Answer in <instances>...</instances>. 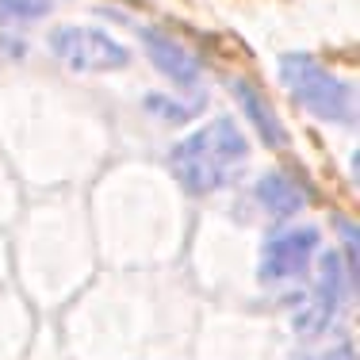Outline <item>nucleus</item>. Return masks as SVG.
<instances>
[{
  "label": "nucleus",
  "mask_w": 360,
  "mask_h": 360,
  "mask_svg": "<svg viewBox=\"0 0 360 360\" xmlns=\"http://www.w3.org/2000/svg\"><path fill=\"white\" fill-rule=\"evenodd\" d=\"M50 54L73 73H115L131 62V50L100 27H58L50 35Z\"/></svg>",
  "instance_id": "3"
},
{
  "label": "nucleus",
  "mask_w": 360,
  "mask_h": 360,
  "mask_svg": "<svg viewBox=\"0 0 360 360\" xmlns=\"http://www.w3.org/2000/svg\"><path fill=\"white\" fill-rule=\"evenodd\" d=\"M146 111H158L161 119H165V123H180V119H188L195 111V104H165V100L161 96H146Z\"/></svg>",
  "instance_id": "10"
},
{
  "label": "nucleus",
  "mask_w": 360,
  "mask_h": 360,
  "mask_svg": "<svg viewBox=\"0 0 360 360\" xmlns=\"http://www.w3.org/2000/svg\"><path fill=\"white\" fill-rule=\"evenodd\" d=\"M353 288V272L345 269V261H341L338 250L322 253L319 261V284H314V295L311 303H307V311L295 319V330L299 333H322L326 326L333 322V314L341 311V299H345V291Z\"/></svg>",
  "instance_id": "5"
},
{
  "label": "nucleus",
  "mask_w": 360,
  "mask_h": 360,
  "mask_svg": "<svg viewBox=\"0 0 360 360\" xmlns=\"http://www.w3.org/2000/svg\"><path fill=\"white\" fill-rule=\"evenodd\" d=\"M142 46H146V58L153 62V70L161 77H169L176 89H195V84H200V73H203L200 58L188 46H180L173 35H165V31H158V27H146Z\"/></svg>",
  "instance_id": "6"
},
{
  "label": "nucleus",
  "mask_w": 360,
  "mask_h": 360,
  "mask_svg": "<svg viewBox=\"0 0 360 360\" xmlns=\"http://www.w3.org/2000/svg\"><path fill=\"white\" fill-rule=\"evenodd\" d=\"M280 81L291 92L299 108H307L314 119L330 127H353L356 123V96L353 84L330 73L311 54H284L280 58Z\"/></svg>",
  "instance_id": "2"
},
{
  "label": "nucleus",
  "mask_w": 360,
  "mask_h": 360,
  "mask_svg": "<svg viewBox=\"0 0 360 360\" xmlns=\"http://www.w3.org/2000/svg\"><path fill=\"white\" fill-rule=\"evenodd\" d=\"M253 195H257V207L276 222L299 215V211L307 207V192L299 188V180H291L288 173H264L261 180H257Z\"/></svg>",
  "instance_id": "8"
},
{
  "label": "nucleus",
  "mask_w": 360,
  "mask_h": 360,
  "mask_svg": "<svg viewBox=\"0 0 360 360\" xmlns=\"http://www.w3.org/2000/svg\"><path fill=\"white\" fill-rule=\"evenodd\" d=\"M230 92H234V104L242 108V119L257 131V139L269 146V150H284L288 131H284V123H280L276 108L269 104V96H264L253 81H245V77H234V81H230Z\"/></svg>",
  "instance_id": "7"
},
{
  "label": "nucleus",
  "mask_w": 360,
  "mask_h": 360,
  "mask_svg": "<svg viewBox=\"0 0 360 360\" xmlns=\"http://www.w3.org/2000/svg\"><path fill=\"white\" fill-rule=\"evenodd\" d=\"M54 8V0H0V23H35Z\"/></svg>",
  "instance_id": "9"
},
{
  "label": "nucleus",
  "mask_w": 360,
  "mask_h": 360,
  "mask_svg": "<svg viewBox=\"0 0 360 360\" xmlns=\"http://www.w3.org/2000/svg\"><path fill=\"white\" fill-rule=\"evenodd\" d=\"M319 253V230L314 226H288L264 238L261 250V280L264 284H291L303 280Z\"/></svg>",
  "instance_id": "4"
},
{
  "label": "nucleus",
  "mask_w": 360,
  "mask_h": 360,
  "mask_svg": "<svg viewBox=\"0 0 360 360\" xmlns=\"http://www.w3.org/2000/svg\"><path fill=\"white\" fill-rule=\"evenodd\" d=\"M250 161V142H245L242 127L234 119L219 115L203 123L200 131L184 134L173 150H169V173L176 184L192 195H211L234 184V176Z\"/></svg>",
  "instance_id": "1"
}]
</instances>
